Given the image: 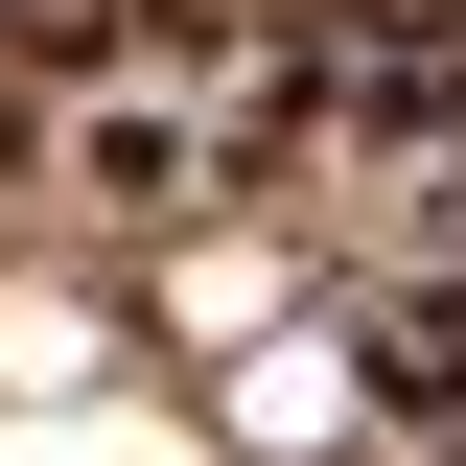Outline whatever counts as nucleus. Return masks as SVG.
I'll use <instances>...</instances> for the list:
<instances>
[{
    "mask_svg": "<svg viewBox=\"0 0 466 466\" xmlns=\"http://www.w3.org/2000/svg\"><path fill=\"white\" fill-rule=\"evenodd\" d=\"M0 466H233V443L140 373H94V397H0Z\"/></svg>",
    "mask_w": 466,
    "mask_h": 466,
    "instance_id": "1",
    "label": "nucleus"
}]
</instances>
